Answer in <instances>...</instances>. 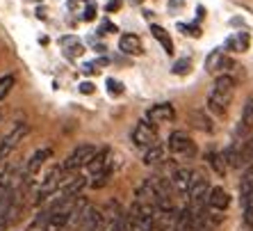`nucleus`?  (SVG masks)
<instances>
[{
	"label": "nucleus",
	"instance_id": "nucleus-1",
	"mask_svg": "<svg viewBox=\"0 0 253 231\" xmlns=\"http://www.w3.org/2000/svg\"><path fill=\"white\" fill-rule=\"evenodd\" d=\"M235 87H237V80L233 76H217L214 83H212V87H210L206 108L214 115H224L226 110H228V106L233 103Z\"/></svg>",
	"mask_w": 253,
	"mask_h": 231
},
{
	"label": "nucleus",
	"instance_id": "nucleus-2",
	"mask_svg": "<svg viewBox=\"0 0 253 231\" xmlns=\"http://www.w3.org/2000/svg\"><path fill=\"white\" fill-rule=\"evenodd\" d=\"M167 151L178 160H192V158H196V154H199L196 142L185 133V130H173V133H171L169 140H167Z\"/></svg>",
	"mask_w": 253,
	"mask_h": 231
},
{
	"label": "nucleus",
	"instance_id": "nucleus-3",
	"mask_svg": "<svg viewBox=\"0 0 253 231\" xmlns=\"http://www.w3.org/2000/svg\"><path fill=\"white\" fill-rule=\"evenodd\" d=\"M210 183L208 178H203L199 172L194 174V183H192V190H189V204L187 206L192 208V213H206V206H208V199H210Z\"/></svg>",
	"mask_w": 253,
	"mask_h": 231
},
{
	"label": "nucleus",
	"instance_id": "nucleus-4",
	"mask_svg": "<svg viewBox=\"0 0 253 231\" xmlns=\"http://www.w3.org/2000/svg\"><path fill=\"white\" fill-rule=\"evenodd\" d=\"M21 195H23V188H16L12 183V188L7 190L5 197L0 199V231L14 220V215L18 211V204H21Z\"/></svg>",
	"mask_w": 253,
	"mask_h": 231
},
{
	"label": "nucleus",
	"instance_id": "nucleus-5",
	"mask_svg": "<svg viewBox=\"0 0 253 231\" xmlns=\"http://www.w3.org/2000/svg\"><path fill=\"white\" fill-rule=\"evenodd\" d=\"M96 154H98V149H96L94 144H78V147L64 158L62 167H64L66 172H76L80 167H87L89 163L94 160Z\"/></svg>",
	"mask_w": 253,
	"mask_h": 231
},
{
	"label": "nucleus",
	"instance_id": "nucleus-6",
	"mask_svg": "<svg viewBox=\"0 0 253 231\" xmlns=\"http://www.w3.org/2000/svg\"><path fill=\"white\" fill-rule=\"evenodd\" d=\"M130 137H132V142L137 144L139 149H153L158 147V130H155V126L151 124V121H146V119H141V121H137L135 128H132V133H130Z\"/></svg>",
	"mask_w": 253,
	"mask_h": 231
},
{
	"label": "nucleus",
	"instance_id": "nucleus-7",
	"mask_svg": "<svg viewBox=\"0 0 253 231\" xmlns=\"http://www.w3.org/2000/svg\"><path fill=\"white\" fill-rule=\"evenodd\" d=\"M64 174H66V170L62 165L53 167V170L48 172V176L43 178L42 185H39V190H37V204H42L46 197H53L55 192L64 185Z\"/></svg>",
	"mask_w": 253,
	"mask_h": 231
},
{
	"label": "nucleus",
	"instance_id": "nucleus-8",
	"mask_svg": "<svg viewBox=\"0 0 253 231\" xmlns=\"http://www.w3.org/2000/svg\"><path fill=\"white\" fill-rule=\"evenodd\" d=\"M25 135H28V124H25V121H18V124L0 140V163H5L7 156L18 147V142H23Z\"/></svg>",
	"mask_w": 253,
	"mask_h": 231
},
{
	"label": "nucleus",
	"instance_id": "nucleus-9",
	"mask_svg": "<svg viewBox=\"0 0 253 231\" xmlns=\"http://www.w3.org/2000/svg\"><path fill=\"white\" fill-rule=\"evenodd\" d=\"M194 170H189V167H178L176 172L171 174L169 183H171V190L178 192V195H183L185 199L189 197V190H192V183H194Z\"/></svg>",
	"mask_w": 253,
	"mask_h": 231
},
{
	"label": "nucleus",
	"instance_id": "nucleus-10",
	"mask_svg": "<svg viewBox=\"0 0 253 231\" xmlns=\"http://www.w3.org/2000/svg\"><path fill=\"white\" fill-rule=\"evenodd\" d=\"M235 59L228 58L224 51H212L210 55L206 58V71L214 73V71H221V76H230L228 71L235 69Z\"/></svg>",
	"mask_w": 253,
	"mask_h": 231
},
{
	"label": "nucleus",
	"instance_id": "nucleus-11",
	"mask_svg": "<svg viewBox=\"0 0 253 231\" xmlns=\"http://www.w3.org/2000/svg\"><path fill=\"white\" fill-rule=\"evenodd\" d=\"M107 170H112V149L103 147V149H98V154L94 156V160L87 165V172L94 178V176H98V174L107 172Z\"/></svg>",
	"mask_w": 253,
	"mask_h": 231
},
{
	"label": "nucleus",
	"instance_id": "nucleus-12",
	"mask_svg": "<svg viewBox=\"0 0 253 231\" xmlns=\"http://www.w3.org/2000/svg\"><path fill=\"white\" fill-rule=\"evenodd\" d=\"M235 167L237 170H249L253 167V135L247 140H237V156H235Z\"/></svg>",
	"mask_w": 253,
	"mask_h": 231
},
{
	"label": "nucleus",
	"instance_id": "nucleus-13",
	"mask_svg": "<svg viewBox=\"0 0 253 231\" xmlns=\"http://www.w3.org/2000/svg\"><path fill=\"white\" fill-rule=\"evenodd\" d=\"M53 156V149L50 147H43V149H37L35 154L28 158V163H25V170H23V174H25V178H30V176H35L39 170H42V165L46 163L48 158Z\"/></svg>",
	"mask_w": 253,
	"mask_h": 231
},
{
	"label": "nucleus",
	"instance_id": "nucleus-14",
	"mask_svg": "<svg viewBox=\"0 0 253 231\" xmlns=\"http://www.w3.org/2000/svg\"><path fill=\"white\" fill-rule=\"evenodd\" d=\"M146 119L151 124H167V121L176 119V110H173L171 103H158L146 113Z\"/></svg>",
	"mask_w": 253,
	"mask_h": 231
},
{
	"label": "nucleus",
	"instance_id": "nucleus-15",
	"mask_svg": "<svg viewBox=\"0 0 253 231\" xmlns=\"http://www.w3.org/2000/svg\"><path fill=\"white\" fill-rule=\"evenodd\" d=\"M251 128H253V96L247 99L244 108H242V117H240V124H237V128H235V135L244 137Z\"/></svg>",
	"mask_w": 253,
	"mask_h": 231
},
{
	"label": "nucleus",
	"instance_id": "nucleus-16",
	"mask_svg": "<svg viewBox=\"0 0 253 231\" xmlns=\"http://www.w3.org/2000/svg\"><path fill=\"white\" fill-rule=\"evenodd\" d=\"M230 204V195L226 192L221 185H214L210 192V199H208V208H212V211H221L224 213L226 208H228Z\"/></svg>",
	"mask_w": 253,
	"mask_h": 231
},
{
	"label": "nucleus",
	"instance_id": "nucleus-17",
	"mask_svg": "<svg viewBox=\"0 0 253 231\" xmlns=\"http://www.w3.org/2000/svg\"><path fill=\"white\" fill-rule=\"evenodd\" d=\"M251 46V37L249 32H233V35L226 39V48L228 51H235V53H244Z\"/></svg>",
	"mask_w": 253,
	"mask_h": 231
},
{
	"label": "nucleus",
	"instance_id": "nucleus-18",
	"mask_svg": "<svg viewBox=\"0 0 253 231\" xmlns=\"http://www.w3.org/2000/svg\"><path fill=\"white\" fill-rule=\"evenodd\" d=\"M119 48H121V53H126V55H141L144 53L141 39L137 35H124L119 39Z\"/></svg>",
	"mask_w": 253,
	"mask_h": 231
},
{
	"label": "nucleus",
	"instance_id": "nucleus-19",
	"mask_svg": "<svg viewBox=\"0 0 253 231\" xmlns=\"http://www.w3.org/2000/svg\"><path fill=\"white\" fill-rule=\"evenodd\" d=\"M59 44H62V48H64V55L69 59H76V58H80V55L84 53V46L78 42V37H73V35L62 37V39H59Z\"/></svg>",
	"mask_w": 253,
	"mask_h": 231
},
{
	"label": "nucleus",
	"instance_id": "nucleus-20",
	"mask_svg": "<svg viewBox=\"0 0 253 231\" xmlns=\"http://www.w3.org/2000/svg\"><path fill=\"white\" fill-rule=\"evenodd\" d=\"M194 213H192V208L185 206L178 211V218L173 222V231H194Z\"/></svg>",
	"mask_w": 253,
	"mask_h": 231
},
{
	"label": "nucleus",
	"instance_id": "nucleus-21",
	"mask_svg": "<svg viewBox=\"0 0 253 231\" xmlns=\"http://www.w3.org/2000/svg\"><path fill=\"white\" fill-rule=\"evenodd\" d=\"M165 160H167V147H162V144L148 149L146 154H144V165H148V167H158Z\"/></svg>",
	"mask_w": 253,
	"mask_h": 231
},
{
	"label": "nucleus",
	"instance_id": "nucleus-22",
	"mask_svg": "<svg viewBox=\"0 0 253 231\" xmlns=\"http://www.w3.org/2000/svg\"><path fill=\"white\" fill-rule=\"evenodd\" d=\"M151 35L155 37V39H158L160 44H162V48H165V53L167 55H171L173 53V42H171V37H169V32H167L165 28H162V25H151Z\"/></svg>",
	"mask_w": 253,
	"mask_h": 231
},
{
	"label": "nucleus",
	"instance_id": "nucleus-23",
	"mask_svg": "<svg viewBox=\"0 0 253 231\" xmlns=\"http://www.w3.org/2000/svg\"><path fill=\"white\" fill-rule=\"evenodd\" d=\"M253 195V167H249L240 181V202H247Z\"/></svg>",
	"mask_w": 253,
	"mask_h": 231
},
{
	"label": "nucleus",
	"instance_id": "nucleus-24",
	"mask_svg": "<svg viewBox=\"0 0 253 231\" xmlns=\"http://www.w3.org/2000/svg\"><path fill=\"white\" fill-rule=\"evenodd\" d=\"M208 165H210L219 176H224L226 170H228V163H226L224 154H217V151H210V154H208Z\"/></svg>",
	"mask_w": 253,
	"mask_h": 231
},
{
	"label": "nucleus",
	"instance_id": "nucleus-25",
	"mask_svg": "<svg viewBox=\"0 0 253 231\" xmlns=\"http://www.w3.org/2000/svg\"><path fill=\"white\" fill-rule=\"evenodd\" d=\"M192 121H194V126L199 130H208V133H210V130L214 128V126H212V119L206 115V110H196V113L192 115Z\"/></svg>",
	"mask_w": 253,
	"mask_h": 231
},
{
	"label": "nucleus",
	"instance_id": "nucleus-26",
	"mask_svg": "<svg viewBox=\"0 0 253 231\" xmlns=\"http://www.w3.org/2000/svg\"><path fill=\"white\" fill-rule=\"evenodd\" d=\"M12 188V172H2L0 174V199L5 197V192Z\"/></svg>",
	"mask_w": 253,
	"mask_h": 231
},
{
	"label": "nucleus",
	"instance_id": "nucleus-27",
	"mask_svg": "<svg viewBox=\"0 0 253 231\" xmlns=\"http://www.w3.org/2000/svg\"><path fill=\"white\" fill-rule=\"evenodd\" d=\"M189 66H192V62H189L187 58H183V59H178L176 64H173V69H171V71L176 73V76H185V73L189 71Z\"/></svg>",
	"mask_w": 253,
	"mask_h": 231
},
{
	"label": "nucleus",
	"instance_id": "nucleus-28",
	"mask_svg": "<svg viewBox=\"0 0 253 231\" xmlns=\"http://www.w3.org/2000/svg\"><path fill=\"white\" fill-rule=\"evenodd\" d=\"M107 89H110V94L112 96L124 94V85L119 83V80H114V78H107Z\"/></svg>",
	"mask_w": 253,
	"mask_h": 231
},
{
	"label": "nucleus",
	"instance_id": "nucleus-29",
	"mask_svg": "<svg viewBox=\"0 0 253 231\" xmlns=\"http://www.w3.org/2000/svg\"><path fill=\"white\" fill-rule=\"evenodd\" d=\"M83 18H84V21H94V18H96V5H94V2H89V5L84 7Z\"/></svg>",
	"mask_w": 253,
	"mask_h": 231
},
{
	"label": "nucleus",
	"instance_id": "nucleus-30",
	"mask_svg": "<svg viewBox=\"0 0 253 231\" xmlns=\"http://www.w3.org/2000/svg\"><path fill=\"white\" fill-rule=\"evenodd\" d=\"M178 28H180V30H187L192 37H199V35H201V32H199V25H196V23H194V25H183V23H180Z\"/></svg>",
	"mask_w": 253,
	"mask_h": 231
},
{
	"label": "nucleus",
	"instance_id": "nucleus-31",
	"mask_svg": "<svg viewBox=\"0 0 253 231\" xmlns=\"http://www.w3.org/2000/svg\"><path fill=\"white\" fill-rule=\"evenodd\" d=\"M107 32H117V25L110 23V21H105V23L100 25V35H107Z\"/></svg>",
	"mask_w": 253,
	"mask_h": 231
},
{
	"label": "nucleus",
	"instance_id": "nucleus-32",
	"mask_svg": "<svg viewBox=\"0 0 253 231\" xmlns=\"http://www.w3.org/2000/svg\"><path fill=\"white\" fill-rule=\"evenodd\" d=\"M80 92H83V94H91V92H94V85H91V83H83V85H80Z\"/></svg>",
	"mask_w": 253,
	"mask_h": 231
},
{
	"label": "nucleus",
	"instance_id": "nucleus-33",
	"mask_svg": "<svg viewBox=\"0 0 253 231\" xmlns=\"http://www.w3.org/2000/svg\"><path fill=\"white\" fill-rule=\"evenodd\" d=\"M105 9H107V12H114V9H119V2H110Z\"/></svg>",
	"mask_w": 253,
	"mask_h": 231
},
{
	"label": "nucleus",
	"instance_id": "nucleus-34",
	"mask_svg": "<svg viewBox=\"0 0 253 231\" xmlns=\"http://www.w3.org/2000/svg\"><path fill=\"white\" fill-rule=\"evenodd\" d=\"M128 2H135V5H139V2H144V0H128Z\"/></svg>",
	"mask_w": 253,
	"mask_h": 231
}]
</instances>
